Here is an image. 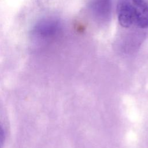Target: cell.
<instances>
[{
    "mask_svg": "<svg viewBox=\"0 0 148 148\" xmlns=\"http://www.w3.org/2000/svg\"><path fill=\"white\" fill-rule=\"evenodd\" d=\"M5 139V135L4 130L0 124V148H2L3 146Z\"/></svg>",
    "mask_w": 148,
    "mask_h": 148,
    "instance_id": "4",
    "label": "cell"
},
{
    "mask_svg": "<svg viewBox=\"0 0 148 148\" xmlns=\"http://www.w3.org/2000/svg\"><path fill=\"white\" fill-rule=\"evenodd\" d=\"M90 5L95 14L105 17L110 13L111 0H91Z\"/></svg>",
    "mask_w": 148,
    "mask_h": 148,
    "instance_id": "3",
    "label": "cell"
},
{
    "mask_svg": "<svg viewBox=\"0 0 148 148\" xmlns=\"http://www.w3.org/2000/svg\"><path fill=\"white\" fill-rule=\"evenodd\" d=\"M117 15L123 27H148V3L145 0H119Z\"/></svg>",
    "mask_w": 148,
    "mask_h": 148,
    "instance_id": "1",
    "label": "cell"
},
{
    "mask_svg": "<svg viewBox=\"0 0 148 148\" xmlns=\"http://www.w3.org/2000/svg\"><path fill=\"white\" fill-rule=\"evenodd\" d=\"M60 25L53 19L45 18L39 21L34 27L32 36L37 39H48L55 36L58 32Z\"/></svg>",
    "mask_w": 148,
    "mask_h": 148,
    "instance_id": "2",
    "label": "cell"
}]
</instances>
